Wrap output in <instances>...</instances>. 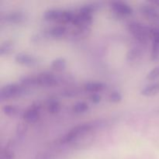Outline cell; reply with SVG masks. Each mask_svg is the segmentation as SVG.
Instances as JSON below:
<instances>
[{
	"label": "cell",
	"mask_w": 159,
	"mask_h": 159,
	"mask_svg": "<svg viewBox=\"0 0 159 159\" xmlns=\"http://www.w3.org/2000/svg\"><path fill=\"white\" fill-rule=\"evenodd\" d=\"M98 125H99V123L97 124L96 122H92L76 126L61 138L60 143L61 144H68V143L74 142L81 137L85 136Z\"/></svg>",
	"instance_id": "1"
},
{
	"label": "cell",
	"mask_w": 159,
	"mask_h": 159,
	"mask_svg": "<svg viewBox=\"0 0 159 159\" xmlns=\"http://www.w3.org/2000/svg\"><path fill=\"white\" fill-rule=\"evenodd\" d=\"M29 92L28 87L23 85L9 84L2 87L0 89V99L1 101H4L12 98L22 97L29 94Z\"/></svg>",
	"instance_id": "2"
},
{
	"label": "cell",
	"mask_w": 159,
	"mask_h": 159,
	"mask_svg": "<svg viewBox=\"0 0 159 159\" xmlns=\"http://www.w3.org/2000/svg\"><path fill=\"white\" fill-rule=\"evenodd\" d=\"M129 31L134 37L138 41L141 43H145L151 40V32L152 28L142 24V23L133 22L128 26Z\"/></svg>",
	"instance_id": "3"
},
{
	"label": "cell",
	"mask_w": 159,
	"mask_h": 159,
	"mask_svg": "<svg viewBox=\"0 0 159 159\" xmlns=\"http://www.w3.org/2000/svg\"><path fill=\"white\" fill-rule=\"evenodd\" d=\"M150 2L147 4L141 5L140 8L141 13L144 16V17L154 23H159V9L157 7H155L153 5H151Z\"/></svg>",
	"instance_id": "4"
},
{
	"label": "cell",
	"mask_w": 159,
	"mask_h": 159,
	"mask_svg": "<svg viewBox=\"0 0 159 159\" xmlns=\"http://www.w3.org/2000/svg\"><path fill=\"white\" fill-rule=\"evenodd\" d=\"M113 12L120 16H129L134 12L133 9L127 3L122 1H113L110 3Z\"/></svg>",
	"instance_id": "5"
},
{
	"label": "cell",
	"mask_w": 159,
	"mask_h": 159,
	"mask_svg": "<svg viewBox=\"0 0 159 159\" xmlns=\"http://www.w3.org/2000/svg\"><path fill=\"white\" fill-rule=\"evenodd\" d=\"M39 85L42 86H54L61 84L60 76L56 75L51 72H43L38 75Z\"/></svg>",
	"instance_id": "6"
},
{
	"label": "cell",
	"mask_w": 159,
	"mask_h": 159,
	"mask_svg": "<svg viewBox=\"0 0 159 159\" xmlns=\"http://www.w3.org/2000/svg\"><path fill=\"white\" fill-rule=\"evenodd\" d=\"M26 15L20 11H14L9 12L2 16V21L12 24H20L26 20Z\"/></svg>",
	"instance_id": "7"
},
{
	"label": "cell",
	"mask_w": 159,
	"mask_h": 159,
	"mask_svg": "<svg viewBox=\"0 0 159 159\" xmlns=\"http://www.w3.org/2000/svg\"><path fill=\"white\" fill-rule=\"evenodd\" d=\"M40 105L38 103L37 105H33L32 108H30L26 110L23 114V120L26 124H35L37 122L40 118Z\"/></svg>",
	"instance_id": "8"
},
{
	"label": "cell",
	"mask_w": 159,
	"mask_h": 159,
	"mask_svg": "<svg viewBox=\"0 0 159 159\" xmlns=\"http://www.w3.org/2000/svg\"><path fill=\"white\" fill-rule=\"evenodd\" d=\"M92 23H93V16H92L79 13L76 14L71 23L76 27L90 28Z\"/></svg>",
	"instance_id": "9"
},
{
	"label": "cell",
	"mask_w": 159,
	"mask_h": 159,
	"mask_svg": "<svg viewBox=\"0 0 159 159\" xmlns=\"http://www.w3.org/2000/svg\"><path fill=\"white\" fill-rule=\"evenodd\" d=\"M15 61L16 63L26 66H34L38 63V61L34 56L26 53H19L16 55Z\"/></svg>",
	"instance_id": "10"
},
{
	"label": "cell",
	"mask_w": 159,
	"mask_h": 159,
	"mask_svg": "<svg viewBox=\"0 0 159 159\" xmlns=\"http://www.w3.org/2000/svg\"><path fill=\"white\" fill-rule=\"evenodd\" d=\"M64 10L56 9H51L46 10L43 13V19L46 21L61 22V23Z\"/></svg>",
	"instance_id": "11"
},
{
	"label": "cell",
	"mask_w": 159,
	"mask_h": 159,
	"mask_svg": "<svg viewBox=\"0 0 159 159\" xmlns=\"http://www.w3.org/2000/svg\"><path fill=\"white\" fill-rule=\"evenodd\" d=\"M16 147V142L14 140H11L8 142L7 145L2 151L0 159H15L14 148Z\"/></svg>",
	"instance_id": "12"
},
{
	"label": "cell",
	"mask_w": 159,
	"mask_h": 159,
	"mask_svg": "<svg viewBox=\"0 0 159 159\" xmlns=\"http://www.w3.org/2000/svg\"><path fill=\"white\" fill-rule=\"evenodd\" d=\"M101 7L100 2H91L85 4V6H82L79 9V13L84 14V15L92 16L93 13L99 10Z\"/></svg>",
	"instance_id": "13"
},
{
	"label": "cell",
	"mask_w": 159,
	"mask_h": 159,
	"mask_svg": "<svg viewBox=\"0 0 159 159\" xmlns=\"http://www.w3.org/2000/svg\"><path fill=\"white\" fill-rule=\"evenodd\" d=\"M67 33V29L64 26H56L51 28L48 32H47L48 38L60 39L65 37Z\"/></svg>",
	"instance_id": "14"
},
{
	"label": "cell",
	"mask_w": 159,
	"mask_h": 159,
	"mask_svg": "<svg viewBox=\"0 0 159 159\" xmlns=\"http://www.w3.org/2000/svg\"><path fill=\"white\" fill-rule=\"evenodd\" d=\"M105 84L100 82H87L84 85V89H85V91L92 93V94L99 93V92L105 89Z\"/></svg>",
	"instance_id": "15"
},
{
	"label": "cell",
	"mask_w": 159,
	"mask_h": 159,
	"mask_svg": "<svg viewBox=\"0 0 159 159\" xmlns=\"http://www.w3.org/2000/svg\"><path fill=\"white\" fill-rule=\"evenodd\" d=\"M159 93V84H152L144 87L141 91V95L145 97H152Z\"/></svg>",
	"instance_id": "16"
},
{
	"label": "cell",
	"mask_w": 159,
	"mask_h": 159,
	"mask_svg": "<svg viewBox=\"0 0 159 159\" xmlns=\"http://www.w3.org/2000/svg\"><path fill=\"white\" fill-rule=\"evenodd\" d=\"M14 43L11 40H6L0 46V55H9L13 52Z\"/></svg>",
	"instance_id": "17"
},
{
	"label": "cell",
	"mask_w": 159,
	"mask_h": 159,
	"mask_svg": "<svg viewBox=\"0 0 159 159\" xmlns=\"http://www.w3.org/2000/svg\"><path fill=\"white\" fill-rule=\"evenodd\" d=\"M20 82L23 85L26 87L39 85L38 76L37 75H27L23 76L20 79Z\"/></svg>",
	"instance_id": "18"
},
{
	"label": "cell",
	"mask_w": 159,
	"mask_h": 159,
	"mask_svg": "<svg viewBox=\"0 0 159 159\" xmlns=\"http://www.w3.org/2000/svg\"><path fill=\"white\" fill-rule=\"evenodd\" d=\"M61 108V103L57 99H50L48 102V110L50 113L51 114H56L60 112Z\"/></svg>",
	"instance_id": "19"
},
{
	"label": "cell",
	"mask_w": 159,
	"mask_h": 159,
	"mask_svg": "<svg viewBox=\"0 0 159 159\" xmlns=\"http://www.w3.org/2000/svg\"><path fill=\"white\" fill-rule=\"evenodd\" d=\"M51 66L56 71H62L65 69L67 66L66 60L65 58H62V57L56 58L52 61Z\"/></svg>",
	"instance_id": "20"
},
{
	"label": "cell",
	"mask_w": 159,
	"mask_h": 159,
	"mask_svg": "<svg viewBox=\"0 0 159 159\" xmlns=\"http://www.w3.org/2000/svg\"><path fill=\"white\" fill-rule=\"evenodd\" d=\"M28 130V125L26 122H20L17 124L16 127V135L18 138L21 139V138H24L26 135V132Z\"/></svg>",
	"instance_id": "21"
},
{
	"label": "cell",
	"mask_w": 159,
	"mask_h": 159,
	"mask_svg": "<svg viewBox=\"0 0 159 159\" xmlns=\"http://www.w3.org/2000/svg\"><path fill=\"white\" fill-rule=\"evenodd\" d=\"M2 112L5 115L9 117H15L19 114V109L12 105H6L2 107Z\"/></svg>",
	"instance_id": "22"
},
{
	"label": "cell",
	"mask_w": 159,
	"mask_h": 159,
	"mask_svg": "<svg viewBox=\"0 0 159 159\" xmlns=\"http://www.w3.org/2000/svg\"><path fill=\"white\" fill-rule=\"evenodd\" d=\"M90 28H79L76 27L75 30H74L72 32V36L74 38H84L87 37L89 34Z\"/></svg>",
	"instance_id": "23"
},
{
	"label": "cell",
	"mask_w": 159,
	"mask_h": 159,
	"mask_svg": "<svg viewBox=\"0 0 159 159\" xmlns=\"http://www.w3.org/2000/svg\"><path fill=\"white\" fill-rule=\"evenodd\" d=\"M89 110V105L86 102H79L75 104L73 107L72 110L75 113L77 114H80V113H84L85 112L88 111Z\"/></svg>",
	"instance_id": "24"
},
{
	"label": "cell",
	"mask_w": 159,
	"mask_h": 159,
	"mask_svg": "<svg viewBox=\"0 0 159 159\" xmlns=\"http://www.w3.org/2000/svg\"><path fill=\"white\" fill-rule=\"evenodd\" d=\"M141 55V51L138 48H135L133 49L130 50L127 55V58L129 61H133L137 60Z\"/></svg>",
	"instance_id": "25"
},
{
	"label": "cell",
	"mask_w": 159,
	"mask_h": 159,
	"mask_svg": "<svg viewBox=\"0 0 159 159\" xmlns=\"http://www.w3.org/2000/svg\"><path fill=\"white\" fill-rule=\"evenodd\" d=\"M151 57L152 61L159 60V43H152Z\"/></svg>",
	"instance_id": "26"
},
{
	"label": "cell",
	"mask_w": 159,
	"mask_h": 159,
	"mask_svg": "<svg viewBox=\"0 0 159 159\" xmlns=\"http://www.w3.org/2000/svg\"><path fill=\"white\" fill-rule=\"evenodd\" d=\"M122 95L119 93V92H113L112 93H110V95L109 96V99L111 102L113 103H118V102H121L122 100Z\"/></svg>",
	"instance_id": "27"
},
{
	"label": "cell",
	"mask_w": 159,
	"mask_h": 159,
	"mask_svg": "<svg viewBox=\"0 0 159 159\" xmlns=\"http://www.w3.org/2000/svg\"><path fill=\"white\" fill-rule=\"evenodd\" d=\"M55 155L51 152H42L36 155L35 159H54Z\"/></svg>",
	"instance_id": "28"
},
{
	"label": "cell",
	"mask_w": 159,
	"mask_h": 159,
	"mask_svg": "<svg viewBox=\"0 0 159 159\" xmlns=\"http://www.w3.org/2000/svg\"><path fill=\"white\" fill-rule=\"evenodd\" d=\"M146 78H147L148 80H150V81L155 80V79L159 78V65L158 66L155 67V68H153V69H152V71L148 74L147 77Z\"/></svg>",
	"instance_id": "29"
},
{
	"label": "cell",
	"mask_w": 159,
	"mask_h": 159,
	"mask_svg": "<svg viewBox=\"0 0 159 159\" xmlns=\"http://www.w3.org/2000/svg\"><path fill=\"white\" fill-rule=\"evenodd\" d=\"M151 40L152 43H159V29L158 28H152Z\"/></svg>",
	"instance_id": "30"
},
{
	"label": "cell",
	"mask_w": 159,
	"mask_h": 159,
	"mask_svg": "<svg viewBox=\"0 0 159 159\" xmlns=\"http://www.w3.org/2000/svg\"><path fill=\"white\" fill-rule=\"evenodd\" d=\"M101 99H102V96L99 93H93L90 96V100L93 103H99V102H101Z\"/></svg>",
	"instance_id": "31"
},
{
	"label": "cell",
	"mask_w": 159,
	"mask_h": 159,
	"mask_svg": "<svg viewBox=\"0 0 159 159\" xmlns=\"http://www.w3.org/2000/svg\"><path fill=\"white\" fill-rule=\"evenodd\" d=\"M79 94L77 91L75 90H71V89H68V90H65V91L61 92V95L64 96H66V97H72V96H75Z\"/></svg>",
	"instance_id": "32"
},
{
	"label": "cell",
	"mask_w": 159,
	"mask_h": 159,
	"mask_svg": "<svg viewBox=\"0 0 159 159\" xmlns=\"http://www.w3.org/2000/svg\"><path fill=\"white\" fill-rule=\"evenodd\" d=\"M151 2L153 3L154 5H157V6H159V0L158 1H152V2Z\"/></svg>",
	"instance_id": "33"
}]
</instances>
